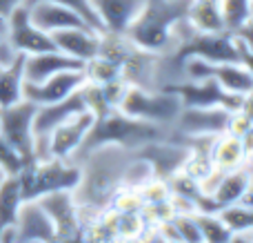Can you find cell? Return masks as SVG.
<instances>
[{
    "label": "cell",
    "instance_id": "e0dca14e",
    "mask_svg": "<svg viewBox=\"0 0 253 243\" xmlns=\"http://www.w3.org/2000/svg\"><path fill=\"white\" fill-rule=\"evenodd\" d=\"M51 40L58 52L83 62L93 58L100 49V34L91 27H67V29L51 31Z\"/></svg>",
    "mask_w": 253,
    "mask_h": 243
},
{
    "label": "cell",
    "instance_id": "d6986e66",
    "mask_svg": "<svg viewBox=\"0 0 253 243\" xmlns=\"http://www.w3.org/2000/svg\"><path fill=\"white\" fill-rule=\"evenodd\" d=\"M84 62L78 58H71L67 54L51 49V52H40L25 56V80L27 83H42L49 76L67 69H83Z\"/></svg>",
    "mask_w": 253,
    "mask_h": 243
},
{
    "label": "cell",
    "instance_id": "3957f363",
    "mask_svg": "<svg viewBox=\"0 0 253 243\" xmlns=\"http://www.w3.org/2000/svg\"><path fill=\"white\" fill-rule=\"evenodd\" d=\"M22 201H36L56 190H76L80 181V165L69 159L29 161L16 174Z\"/></svg>",
    "mask_w": 253,
    "mask_h": 243
},
{
    "label": "cell",
    "instance_id": "2e32d148",
    "mask_svg": "<svg viewBox=\"0 0 253 243\" xmlns=\"http://www.w3.org/2000/svg\"><path fill=\"white\" fill-rule=\"evenodd\" d=\"M16 237L18 243L31 241H56L51 219L47 217L38 201H22L16 217Z\"/></svg>",
    "mask_w": 253,
    "mask_h": 243
},
{
    "label": "cell",
    "instance_id": "ffe728a7",
    "mask_svg": "<svg viewBox=\"0 0 253 243\" xmlns=\"http://www.w3.org/2000/svg\"><path fill=\"white\" fill-rule=\"evenodd\" d=\"M209 159L213 163V168L222 170V172H231V170L240 168V165L251 163V150L245 147L242 138L222 132L211 143Z\"/></svg>",
    "mask_w": 253,
    "mask_h": 243
},
{
    "label": "cell",
    "instance_id": "603a6c76",
    "mask_svg": "<svg viewBox=\"0 0 253 243\" xmlns=\"http://www.w3.org/2000/svg\"><path fill=\"white\" fill-rule=\"evenodd\" d=\"M187 20L198 31H224L220 0H191L187 9Z\"/></svg>",
    "mask_w": 253,
    "mask_h": 243
},
{
    "label": "cell",
    "instance_id": "9a60e30c",
    "mask_svg": "<svg viewBox=\"0 0 253 243\" xmlns=\"http://www.w3.org/2000/svg\"><path fill=\"white\" fill-rule=\"evenodd\" d=\"M27 13H29V20L47 34L67 29V27H89L76 11L53 0H27Z\"/></svg>",
    "mask_w": 253,
    "mask_h": 243
},
{
    "label": "cell",
    "instance_id": "7a4b0ae2",
    "mask_svg": "<svg viewBox=\"0 0 253 243\" xmlns=\"http://www.w3.org/2000/svg\"><path fill=\"white\" fill-rule=\"evenodd\" d=\"M171 132V127L167 125H158L151 121H140L131 119V116L123 114L118 107L102 112L93 119L91 129L87 132L83 145L76 150V154L69 161H78L80 156H84L87 152H91L93 147L100 145H123L129 150L144 145L149 141H158V138H167Z\"/></svg>",
    "mask_w": 253,
    "mask_h": 243
},
{
    "label": "cell",
    "instance_id": "277c9868",
    "mask_svg": "<svg viewBox=\"0 0 253 243\" xmlns=\"http://www.w3.org/2000/svg\"><path fill=\"white\" fill-rule=\"evenodd\" d=\"M116 107L131 119L151 121L171 127L178 112L182 110V101L169 89H144L138 85H126Z\"/></svg>",
    "mask_w": 253,
    "mask_h": 243
},
{
    "label": "cell",
    "instance_id": "4dcf8cb0",
    "mask_svg": "<svg viewBox=\"0 0 253 243\" xmlns=\"http://www.w3.org/2000/svg\"><path fill=\"white\" fill-rule=\"evenodd\" d=\"M53 2L58 4H65V7H69L71 11H76L80 18H83L84 22H87L89 27H91L93 31H98V34H105V29H102V22L100 18H98L96 9L91 7V0H53Z\"/></svg>",
    "mask_w": 253,
    "mask_h": 243
},
{
    "label": "cell",
    "instance_id": "cb8c5ba5",
    "mask_svg": "<svg viewBox=\"0 0 253 243\" xmlns=\"http://www.w3.org/2000/svg\"><path fill=\"white\" fill-rule=\"evenodd\" d=\"M224 29L251 36V0H220Z\"/></svg>",
    "mask_w": 253,
    "mask_h": 243
},
{
    "label": "cell",
    "instance_id": "6da1fadb",
    "mask_svg": "<svg viewBox=\"0 0 253 243\" xmlns=\"http://www.w3.org/2000/svg\"><path fill=\"white\" fill-rule=\"evenodd\" d=\"M133 159V150L123 145L93 147L76 163L80 165V181L74 190L78 205H89L93 210L109 208L111 196L123 185L125 170Z\"/></svg>",
    "mask_w": 253,
    "mask_h": 243
},
{
    "label": "cell",
    "instance_id": "9c48e42d",
    "mask_svg": "<svg viewBox=\"0 0 253 243\" xmlns=\"http://www.w3.org/2000/svg\"><path fill=\"white\" fill-rule=\"evenodd\" d=\"M40 208L51 219L56 241H80V217H78V201L74 190H56L36 199Z\"/></svg>",
    "mask_w": 253,
    "mask_h": 243
},
{
    "label": "cell",
    "instance_id": "7c38bea8",
    "mask_svg": "<svg viewBox=\"0 0 253 243\" xmlns=\"http://www.w3.org/2000/svg\"><path fill=\"white\" fill-rule=\"evenodd\" d=\"M229 114L231 112L224 110L220 105H207V107H184L178 112L175 121L171 123V132L184 134V136H218V134L227 132Z\"/></svg>",
    "mask_w": 253,
    "mask_h": 243
},
{
    "label": "cell",
    "instance_id": "4fadbf2b",
    "mask_svg": "<svg viewBox=\"0 0 253 243\" xmlns=\"http://www.w3.org/2000/svg\"><path fill=\"white\" fill-rule=\"evenodd\" d=\"M133 152H135V156L144 159L151 165L153 177H158V179H169L171 174L182 170L184 161H187V156H189V147L173 141L171 136L158 138V141H149V143H144V145L135 147Z\"/></svg>",
    "mask_w": 253,
    "mask_h": 243
},
{
    "label": "cell",
    "instance_id": "d6a6232c",
    "mask_svg": "<svg viewBox=\"0 0 253 243\" xmlns=\"http://www.w3.org/2000/svg\"><path fill=\"white\" fill-rule=\"evenodd\" d=\"M249 132H253V119H251V107H242V110H233L229 114L227 123V134L242 138Z\"/></svg>",
    "mask_w": 253,
    "mask_h": 243
},
{
    "label": "cell",
    "instance_id": "8fae6325",
    "mask_svg": "<svg viewBox=\"0 0 253 243\" xmlns=\"http://www.w3.org/2000/svg\"><path fill=\"white\" fill-rule=\"evenodd\" d=\"M4 38L9 40V45H11L16 52L25 54V56L56 49V45H53V40H51V34L38 29V27L29 20V13H27V2L20 4V7H16L7 16Z\"/></svg>",
    "mask_w": 253,
    "mask_h": 243
},
{
    "label": "cell",
    "instance_id": "5b68a950",
    "mask_svg": "<svg viewBox=\"0 0 253 243\" xmlns=\"http://www.w3.org/2000/svg\"><path fill=\"white\" fill-rule=\"evenodd\" d=\"M180 74L189 80H202L213 78L218 85L227 92L245 94L251 96L253 92V74L251 67L240 65V62H209L196 56H187L180 62Z\"/></svg>",
    "mask_w": 253,
    "mask_h": 243
},
{
    "label": "cell",
    "instance_id": "f546056e",
    "mask_svg": "<svg viewBox=\"0 0 253 243\" xmlns=\"http://www.w3.org/2000/svg\"><path fill=\"white\" fill-rule=\"evenodd\" d=\"M211 170H213V163H211L207 152H189L187 161H184V165H182V172L198 183H200Z\"/></svg>",
    "mask_w": 253,
    "mask_h": 243
},
{
    "label": "cell",
    "instance_id": "ba28073f",
    "mask_svg": "<svg viewBox=\"0 0 253 243\" xmlns=\"http://www.w3.org/2000/svg\"><path fill=\"white\" fill-rule=\"evenodd\" d=\"M34 114L36 105L25 98L9 107H0V136L11 143L27 163L34 161Z\"/></svg>",
    "mask_w": 253,
    "mask_h": 243
},
{
    "label": "cell",
    "instance_id": "44dd1931",
    "mask_svg": "<svg viewBox=\"0 0 253 243\" xmlns=\"http://www.w3.org/2000/svg\"><path fill=\"white\" fill-rule=\"evenodd\" d=\"M251 163H245L240 168L231 170V172H224V177L220 179L218 187L211 194V201L215 203V208H222V205H231L238 203L240 199H245V194L251 192Z\"/></svg>",
    "mask_w": 253,
    "mask_h": 243
},
{
    "label": "cell",
    "instance_id": "1f68e13d",
    "mask_svg": "<svg viewBox=\"0 0 253 243\" xmlns=\"http://www.w3.org/2000/svg\"><path fill=\"white\" fill-rule=\"evenodd\" d=\"M140 196H142V203H160V201H167L171 196L169 192V185H167V179H158V177H151L147 183L138 187Z\"/></svg>",
    "mask_w": 253,
    "mask_h": 243
},
{
    "label": "cell",
    "instance_id": "83f0119b",
    "mask_svg": "<svg viewBox=\"0 0 253 243\" xmlns=\"http://www.w3.org/2000/svg\"><path fill=\"white\" fill-rule=\"evenodd\" d=\"M142 205L144 203L138 187H129V185H120L109 201V208L118 210V212H140Z\"/></svg>",
    "mask_w": 253,
    "mask_h": 243
},
{
    "label": "cell",
    "instance_id": "e575fe53",
    "mask_svg": "<svg viewBox=\"0 0 253 243\" xmlns=\"http://www.w3.org/2000/svg\"><path fill=\"white\" fill-rule=\"evenodd\" d=\"M27 0H0V20H7V16L13 11L16 7L25 4Z\"/></svg>",
    "mask_w": 253,
    "mask_h": 243
},
{
    "label": "cell",
    "instance_id": "5bb4252c",
    "mask_svg": "<svg viewBox=\"0 0 253 243\" xmlns=\"http://www.w3.org/2000/svg\"><path fill=\"white\" fill-rule=\"evenodd\" d=\"M84 83L83 69H67L49 76L42 83H27L22 85V98L31 101L34 105H47V103H58L74 94L80 85Z\"/></svg>",
    "mask_w": 253,
    "mask_h": 243
},
{
    "label": "cell",
    "instance_id": "52a82bcc",
    "mask_svg": "<svg viewBox=\"0 0 253 243\" xmlns=\"http://www.w3.org/2000/svg\"><path fill=\"white\" fill-rule=\"evenodd\" d=\"M87 110L83 94V85L69 94L67 98L58 103H47V105H36L34 114V159L44 161V147H47V138L56 125H60L65 119H69L76 112Z\"/></svg>",
    "mask_w": 253,
    "mask_h": 243
},
{
    "label": "cell",
    "instance_id": "30bf717a",
    "mask_svg": "<svg viewBox=\"0 0 253 243\" xmlns=\"http://www.w3.org/2000/svg\"><path fill=\"white\" fill-rule=\"evenodd\" d=\"M93 119H96V114L91 110H83L71 114L60 125H56L47 138L44 159H71L76 150L83 145L87 132L91 129Z\"/></svg>",
    "mask_w": 253,
    "mask_h": 243
},
{
    "label": "cell",
    "instance_id": "8992f818",
    "mask_svg": "<svg viewBox=\"0 0 253 243\" xmlns=\"http://www.w3.org/2000/svg\"><path fill=\"white\" fill-rule=\"evenodd\" d=\"M160 89H169V92L178 94L184 107H207V105H220L224 110H242V107H251V96L245 94H233L227 92L218 85L213 78H202V80H189L180 78L173 83H167Z\"/></svg>",
    "mask_w": 253,
    "mask_h": 243
},
{
    "label": "cell",
    "instance_id": "7402d4cb",
    "mask_svg": "<svg viewBox=\"0 0 253 243\" xmlns=\"http://www.w3.org/2000/svg\"><path fill=\"white\" fill-rule=\"evenodd\" d=\"M25 85V54H18L9 65L0 67V107L22 101Z\"/></svg>",
    "mask_w": 253,
    "mask_h": 243
},
{
    "label": "cell",
    "instance_id": "4316f807",
    "mask_svg": "<svg viewBox=\"0 0 253 243\" xmlns=\"http://www.w3.org/2000/svg\"><path fill=\"white\" fill-rule=\"evenodd\" d=\"M193 219H196V223H198L202 241H209V243H229L231 241V232L220 221V217L215 212H193Z\"/></svg>",
    "mask_w": 253,
    "mask_h": 243
},
{
    "label": "cell",
    "instance_id": "f1b7e54d",
    "mask_svg": "<svg viewBox=\"0 0 253 243\" xmlns=\"http://www.w3.org/2000/svg\"><path fill=\"white\" fill-rule=\"evenodd\" d=\"M25 165H27V161L22 159L20 152H18L11 143H7L0 136V172H2L4 177H16Z\"/></svg>",
    "mask_w": 253,
    "mask_h": 243
},
{
    "label": "cell",
    "instance_id": "ac0fdd59",
    "mask_svg": "<svg viewBox=\"0 0 253 243\" xmlns=\"http://www.w3.org/2000/svg\"><path fill=\"white\" fill-rule=\"evenodd\" d=\"M147 0H91L102 29L111 34H125L129 25L140 16Z\"/></svg>",
    "mask_w": 253,
    "mask_h": 243
},
{
    "label": "cell",
    "instance_id": "836d02e7",
    "mask_svg": "<svg viewBox=\"0 0 253 243\" xmlns=\"http://www.w3.org/2000/svg\"><path fill=\"white\" fill-rule=\"evenodd\" d=\"M171 223H173L180 241H189V243L202 241L200 230H198V223H196V219H193V214H173V217H171Z\"/></svg>",
    "mask_w": 253,
    "mask_h": 243
},
{
    "label": "cell",
    "instance_id": "d4e9b609",
    "mask_svg": "<svg viewBox=\"0 0 253 243\" xmlns=\"http://www.w3.org/2000/svg\"><path fill=\"white\" fill-rule=\"evenodd\" d=\"M20 203H22V196H20L18 179L4 177L2 181H0V230L16 223Z\"/></svg>",
    "mask_w": 253,
    "mask_h": 243
},
{
    "label": "cell",
    "instance_id": "484cf974",
    "mask_svg": "<svg viewBox=\"0 0 253 243\" xmlns=\"http://www.w3.org/2000/svg\"><path fill=\"white\" fill-rule=\"evenodd\" d=\"M215 214H218L220 221L229 228L231 235L242 232V230H253V205H247V203L222 205Z\"/></svg>",
    "mask_w": 253,
    "mask_h": 243
}]
</instances>
